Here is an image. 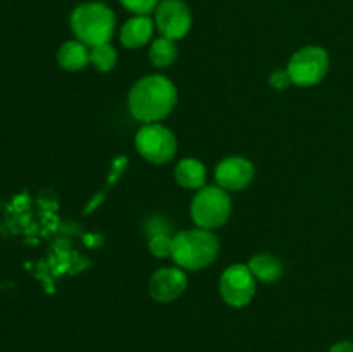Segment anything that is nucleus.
Returning a JSON list of instances; mask_svg holds the SVG:
<instances>
[{"label":"nucleus","instance_id":"nucleus-1","mask_svg":"<svg viewBox=\"0 0 353 352\" xmlns=\"http://www.w3.org/2000/svg\"><path fill=\"white\" fill-rule=\"evenodd\" d=\"M178 102L174 83L162 75H148L138 79L128 95L131 116L143 124L157 123L168 117Z\"/></svg>","mask_w":353,"mask_h":352},{"label":"nucleus","instance_id":"nucleus-2","mask_svg":"<svg viewBox=\"0 0 353 352\" xmlns=\"http://www.w3.org/2000/svg\"><path fill=\"white\" fill-rule=\"evenodd\" d=\"M71 30L76 40L83 41L90 48L109 43L116 31V14L107 3L93 2L79 3L71 14Z\"/></svg>","mask_w":353,"mask_h":352},{"label":"nucleus","instance_id":"nucleus-3","mask_svg":"<svg viewBox=\"0 0 353 352\" xmlns=\"http://www.w3.org/2000/svg\"><path fill=\"white\" fill-rule=\"evenodd\" d=\"M219 254V238L210 230L196 228V230L181 231L172 242V261L178 268L203 269L212 264Z\"/></svg>","mask_w":353,"mask_h":352},{"label":"nucleus","instance_id":"nucleus-4","mask_svg":"<svg viewBox=\"0 0 353 352\" xmlns=\"http://www.w3.org/2000/svg\"><path fill=\"white\" fill-rule=\"evenodd\" d=\"M231 216V199L221 186H203L192 202V217L203 230H216L226 224Z\"/></svg>","mask_w":353,"mask_h":352},{"label":"nucleus","instance_id":"nucleus-5","mask_svg":"<svg viewBox=\"0 0 353 352\" xmlns=\"http://www.w3.org/2000/svg\"><path fill=\"white\" fill-rule=\"evenodd\" d=\"M292 83L296 86H314L326 78L330 71V54L319 45L299 48L286 66Z\"/></svg>","mask_w":353,"mask_h":352},{"label":"nucleus","instance_id":"nucleus-6","mask_svg":"<svg viewBox=\"0 0 353 352\" xmlns=\"http://www.w3.org/2000/svg\"><path fill=\"white\" fill-rule=\"evenodd\" d=\"M137 150L152 164H165L178 150V140L168 126L161 123H148L138 130L134 138Z\"/></svg>","mask_w":353,"mask_h":352},{"label":"nucleus","instance_id":"nucleus-7","mask_svg":"<svg viewBox=\"0 0 353 352\" xmlns=\"http://www.w3.org/2000/svg\"><path fill=\"white\" fill-rule=\"evenodd\" d=\"M257 290V280L248 264H231L223 271L219 292L224 302L231 307H245L252 302Z\"/></svg>","mask_w":353,"mask_h":352},{"label":"nucleus","instance_id":"nucleus-8","mask_svg":"<svg viewBox=\"0 0 353 352\" xmlns=\"http://www.w3.org/2000/svg\"><path fill=\"white\" fill-rule=\"evenodd\" d=\"M154 23L162 37L181 40L192 30V10L185 0H161L155 9Z\"/></svg>","mask_w":353,"mask_h":352},{"label":"nucleus","instance_id":"nucleus-9","mask_svg":"<svg viewBox=\"0 0 353 352\" xmlns=\"http://www.w3.org/2000/svg\"><path fill=\"white\" fill-rule=\"evenodd\" d=\"M254 164L240 155L223 159L216 168L217 185L226 192H240V190L247 188L254 179Z\"/></svg>","mask_w":353,"mask_h":352},{"label":"nucleus","instance_id":"nucleus-10","mask_svg":"<svg viewBox=\"0 0 353 352\" xmlns=\"http://www.w3.org/2000/svg\"><path fill=\"white\" fill-rule=\"evenodd\" d=\"M188 286V276L181 268H159L148 282V293L157 302H172Z\"/></svg>","mask_w":353,"mask_h":352},{"label":"nucleus","instance_id":"nucleus-11","mask_svg":"<svg viewBox=\"0 0 353 352\" xmlns=\"http://www.w3.org/2000/svg\"><path fill=\"white\" fill-rule=\"evenodd\" d=\"M155 23L148 16H133L123 24L119 40L126 48H140L150 41Z\"/></svg>","mask_w":353,"mask_h":352},{"label":"nucleus","instance_id":"nucleus-12","mask_svg":"<svg viewBox=\"0 0 353 352\" xmlns=\"http://www.w3.org/2000/svg\"><path fill=\"white\" fill-rule=\"evenodd\" d=\"M57 62L64 71H81L90 64V48L79 40H68L57 50Z\"/></svg>","mask_w":353,"mask_h":352},{"label":"nucleus","instance_id":"nucleus-13","mask_svg":"<svg viewBox=\"0 0 353 352\" xmlns=\"http://www.w3.org/2000/svg\"><path fill=\"white\" fill-rule=\"evenodd\" d=\"M174 178L178 185H181L183 188L200 190L205 186L207 169L199 159L185 157L176 164Z\"/></svg>","mask_w":353,"mask_h":352},{"label":"nucleus","instance_id":"nucleus-14","mask_svg":"<svg viewBox=\"0 0 353 352\" xmlns=\"http://www.w3.org/2000/svg\"><path fill=\"white\" fill-rule=\"evenodd\" d=\"M248 268H250L252 275L255 280H261L264 283H272L276 280L281 278L283 275V262L281 259L276 255L268 254V252H261V254L252 255L248 261Z\"/></svg>","mask_w":353,"mask_h":352},{"label":"nucleus","instance_id":"nucleus-15","mask_svg":"<svg viewBox=\"0 0 353 352\" xmlns=\"http://www.w3.org/2000/svg\"><path fill=\"white\" fill-rule=\"evenodd\" d=\"M148 59L155 68H169L178 59V45L171 38H155L150 45V50H148Z\"/></svg>","mask_w":353,"mask_h":352},{"label":"nucleus","instance_id":"nucleus-16","mask_svg":"<svg viewBox=\"0 0 353 352\" xmlns=\"http://www.w3.org/2000/svg\"><path fill=\"white\" fill-rule=\"evenodd\" d=\"M90 64H93V68L100 72H109L116 68L117 52L110 41L90 48Z\"/></svg>","mask_w":353,"mask_h":352},{"label":"nucleus","instance_id":"nucleus-17","mask_svg":"<svg viewBox=\"0 0 353 352\" xmlns=\"http://www.w3.org/2000/svg\"><path fill=\"white\" fill-rule=\"evenodd\" d=\"M172 242L174 237H169L168 233H154L148 240V251L155 257H171Z\"/></svg>","mask_w":353,"mask_h":352},{"label":"nucleus","instance_id":"nucleus-18","mask_svg":"<svg viewBox=\"0 0 353 352\" xmlns=\"http://www.w3.org/2000/svg\"><path fill=\"white\" fill-rule=\"evenodd\" d=\"M119 2L128 12L134 16H148L150 12H155L161 0H119Z\"/></svg>","mask_w":353,"mask_h":352},{"label":"nucleus","instance_id":"nucleus-19","mask_svg":"<svg viewBox=\"0 0 353 352\" xmlns=\"http://www.w3.org/2000/svg\"><path fill=\"white\" fill-rule=\"evenodd\" d=\"M269 85L276 90H285L288 88L290 85H293L288 69L285 68V69H278V71L271 72V76H269Z\"/></svg>","mask_w":353,"mask_h":352},{"label":"nucleus","instance_id":"nucleus-20","mask_svg":"<svg viewBox=\"0 0 353 352\" xmlns=\"http://www.w3.org/2000/svg\"><path fill=\"white\" fill-rule=\"evenodd\" d=\"M330 352H353V342L350 340L336 342V344L330 349Z\"/></svg>","mask_w":353,"mask_h":352}]
</instances>
